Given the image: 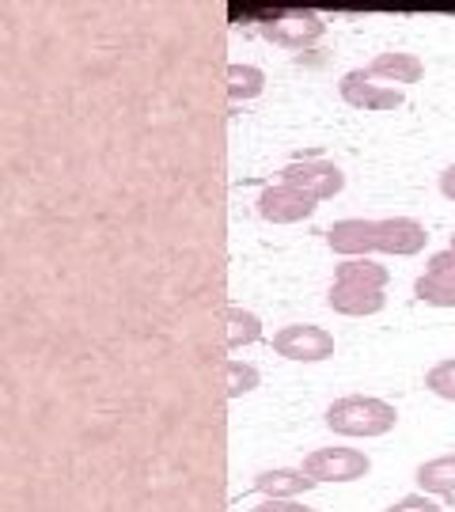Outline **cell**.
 I'll return each instance as SVG.
<instances>
[{
    "label": "cell",
    "mask_w": 455,
    "mask_h": 512,
    "mask_svg": "<svg viewBox=\"0 0 455 512\" xmlns=\"http://www.w3.org/2000/svg\"><path fill=\"white\" fill-rule=\"evenodd\" d=\"M330 433L338 437H383L399 425V410L383 399H372V395H346V399H334L323 414Z\"/></svg>",
    "instance_id": "cell-1"
},
{
    "label": "cell",
    "mask_w": 455,
    "mask_h": 512,
    "mask_svg": "<svg viewBox=\"0 0 455 512\" xmlns=\"http://www.w3.org/2000/svg\"><path fill=\"white\" fill-rule=\"evenodd\" d=\"M258 31H262V38L273 42V46L300 54V50H311L319 38L327 35V23H323V16H315V12L296 8V12H277V16L262 19Z\"/></svg>",
    "instance_id": "cell-2"
},
{
    "label": "cell",
    "mask_w": 455,
    "mask_h": 512,
    "mask_svg": "<svg viewBox=\"0 0 455 512\" xmlns=\"http://www.w3.org/2000/svg\"><path fill=\"white\" fill-rule=\"evenodd\" d=\"M277 183H289L296 190L311 194L315 202H330L346 190V171L334 164V160H323V156H311V160H292L289 167H281V179Z\"/></svg>",
    "instance_id": "cell-3"
},
{
    "label": "cell",
    "mask_w": 455,
    "mask_h": 512,
    "mask_svg": "<svg viewBox=\"0 0 455 512\" xmlns=\"http://www.w3.org/2000/svg\"><path fill=\"white\" fill-rule=\"evenodd\" d=\"M273 353L296 365H319L334 357V334L315 323H292L273 334Z\"/></svg>",
    "instance_id": "cell-4"
},
{
    "label": "cell",
    "mask_w": 455,
    "mask_h": 512,
    "mask_svg": "<svg viewBox=\"0 0 455 512\" xmlns=\"http://www.w3.org/2000/svg\"><path fill=\"white\" fill-rule=\"evenodd\" d=\"M300 471L315 482H357L372 471V459L357 448H315L304 456Z\"/></svg>",
    "instance_id": "cell-5"
},
{
    "label": "cell",
    "mask_w": 455,
    "mask_h": 512,
    "mask_svg": "<svg viewBox=\"0 0 455 512\" xmlns=\"http://www.w3.org/2000/svg\"><path fill=\"white\" fill-rule=\"evenodd\" d=\"M319 209V202L289 183H270L258 194V217L270 224H300Z\"/></svg>",
    "instance_id": "cell-6"
},
{
    "label": "cell",
    "mask_w": 455,
    "mask_h": 512,
    "mask_svg": "<svg viewBox=\"0 0 455 512\" xmlns=\"http://www.w3.org/2000/svg\"><path fill=\"white\" fill-rule=\"evenodd\" d=\"M338 92H342V99H346L349 107H357V110H395V107H402L399 88H391V84H383V80H376V76H368L364 69H353V73L342 76Z\"/></svg>",
    "instance_id": "cell-7"
},
{
    "label": "cell",
    "mask_w": 455,
    "mask_h": 512,
    "mask_svg": "<svg viewBox=\"0 0 455 512\" xmlns=\"http://www.w3.org/2000/svg\"><path fill=\"white\" fill-rule=\"evenodd\" d=\"M429 243V232L425 224L414 217H387L376 220V247L383 255H395V258H414L425 251Z\"/></svg>",
    "instance_id": "cell-8"
},
{
    "label": "cell",
    "mask_w": 455,
    "mask_h": 512,
    "mask_svg": "<svg viewBox=\"0 0 455 512\" xmlns=\"http://www.w3.org/2000/svg\"><path fill=\"white\" fill-rule=\"evenodd\" d=\"M327 243L334 255L342 258H368L376 247V220H364V217H346V220H334L327 228Z\"/></svg>",
    "instance_id": "cell-9"
},
{
    "label": "cell",
    "mask_w": 455,
    "mask_h": 512,
    "mask_svg": "<svg viewBox=\"0 0 455 512\" xmlns=\"http://www.w3.org/2000/svg\"><path fill=\"white\" fill-rule=\"evenodd\" d=\"M327 304L338 311V315L361 319V315H376V311H383L387 296H383V289H368V285H346V281H330Z\"/></svg>",
    "instance_id": "cell-10"
},
{
    "label": "cell",
    "mask_w": 455,
    "mask_h": 512,
    "mask_svg": "<svg viewBox=\"0 0 455 512\" xmlns=\"http://www.w3.org/2000/svg\"><path fill=\"white\" fill-rule=\"evenodd\" d=\"M315 486H319L315 478H308L304 471H292V467H273V471H262L255 478V494H262V501H300Z\"/></svg>",
    "instance_id": "cell-11"
},
{
    "label": "cell",
    "mask_w": 455,
    "mask_h": 512,
    "mask_svg": "<svg viewBox=\"0 0 455 512\" xmlns=\"http://www.w3.org/2000/svg\"><path fill=\"white\" fill-rule=\"evenodd\" d=\"M364 73L383 80V84H418L421 76H425V65H421L414 54H402V50H387V54H376L368 65H364Z\"/></svg>",
    "instance_id": "cell-12"
},
{
    "label": "cell",
    "mask_w": 455,
    "mask_h": 512,
    "mask_svg": "<svg viewBox=\"0 0 455 512\" xmlns=\"http://www.w3.org/2000/svg\"><path fill=\"white\" fill-rule=\"evenodd\" d=\"M414 482L421 486V494L429 497H455V452L452 456L425 459L414 471Z\"/></svg>",
    "instance_id": "cell-13"
},
{
    "label": "cell",
    "mask_w": 455,
    "mask_h": 512,
    "mask_svg": "<svg viewBox=\"0 0 455 512\" xmlns=\"http://www.w3.org/2000/svg\"><path fill=\"white\" fill-rule=\"evenodd\" d=\"M387 266H380L376 258H342L334 266V281L346 285H368V289H387Z\"/></svg>",
    "instance_id": "cell-14"
},
{
    "label": "cell",
    "mask_w": 455,
    "mask_h": 512,
    "mask_svg": "<svg viewBox=\"0 0 455 512\" xmlns=\"http://www.w3.org/2000/svg\"><path fill=\"white\" fill-rule=\"evenodd\" d=\"M224 323H228V349H243L262 342V319H258L255 311L232 304V308L224 311Z\"/></svg>",
    "instance_id": "cell-15"
},
{
    "label": "cell",
    "mask_w": 455,
    "mask_h": 512,
    "mask_svg": "<svg viewBox=\"0 0 455 512\" xmlns=\"http://www.w3.org/2000/svg\"><path fill=\"white\" fill-rule=\"evenodd\" d=\"M266 92V73L258 65H228V99L247 103Z\"/></svg>",
    "instance_id": "cell-16"
},
{
    "label": "cell",
    "mask_w": 455,
    "mask_h": 512,
    "mask_svg": "<svg viewBox=\"0 0 455 512\" xmlns=\"http://www.w3.org/2000/svg\"><path fill=\"white\" fill-rule=\"evenodd\" d=\"M414 296L429 308H455V277L444 274H425L414 281Z\"/></svg>",
    "instance_id": "cell-17"
},
{
    "label": "cell",
    "mask_w": 455,
    "mask_h": 512,
    "mask_svg": "<svg viewBox=\"0 0 455 512\" xmlns=\"http://www.w3.org/2000/svg\"><path fill=\"white\" fill-rule=\"evenodd\" d=\"M258 384H262V376H258L255 365H247V361H228V365H224V387H228V399H243V395H251Z\"/></svg>",
    "instance_id": "cell-18"
},
{
    "label": "cell",
    "mask_w": 455,
    "mask_h": 512,
    "mask_svg": "<svg viewBox=\"0 0 455 512\" xmlns=\"http://www.w3.org/2000/svg\"><path fill=\"white\" fill-rule=\"evenodd\" d=\"M425 387H429L437 399H444V403H455V357L429 368V372H425Z\"/></svg>",
    "instance_id": "cell-19"
},
{
    "label": "cell",
    "mask_w": 455,
    "mask_h": 512,
    "mask_svg": "<svg viewBox=\"0 0 455 512\" xmlns=\"http://www.w3.org/2000/svg\"><path fill=\"white\" fill-rule=\"evenodd\" d=\"M383 512H440V505L429 494H406V497H399L391 509H383Z\"/></svg>",
    "instance_id": "cell-20"
},
{
    "label": "cell",
    "mask_w": 455,
    "mask_h": 512,
    "mask_svg": "<svg viewBox=\"0 0 455 512\" xmlns=\"http://www.w3.org/2000/svg\"><path fill=\"white\" fill-rule=\"evenodd\" d=\"M429 274L455 277V247H444V251H437V255L429 258Z\"/></svg>",
    "instance_id": "cell-21"
},
{
    "label": "cell",
    "mask_w": 455,
    "mask_h": 512,
    "mask_svg": "<svg viewBox=\"0 0 455 512\" xmlns=\"http://www.w3.org/2000/svg\"><path fill=\"white\" fill-rule=\"evenodd\" d=\"M251 512H315L304 501H258Z\"/></svg>",
    "instance_id": "cell-22"
},
{
    "label": "cell",
    "mask_w": 455,
    "mask_h": 512,
    "mask_svg": "<svg viewBox=\"0 0 455 512\" xmlns=\"http://www.w3.org/2000/svg\"><path fill=\"white\" fill-rule=\"evenodd\" d=\"M440 194H444L448 202H455V164L440 171Z\"/></svg>",
    "instance_id": "cell-23"
},
{
    "label": "cell",
    "mask_w": 455,
    "mask_h": 512,
    "mask_svg": "<svg viewBox=\"0 0 455 512\" xmlns=\"http://www.w3.org/2000/svg\"><path fill=\"white\" fill-rule=\"evenodd\" d=\"M448 247H455V236H452V243H448Z\"/></svg>",
    "instance_id": "cell-24"
}]
</instances>
